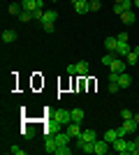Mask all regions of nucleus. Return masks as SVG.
Instances as JSON below:
<instances>
[{
    "instance_id": "6ab92c4d",
    "label": "nucleus",
    "mask_w": 139,
    "mask_h": 155,
    "mask_svg": "<svg viewBox=\"0 0 139 155\" xmlns=\"http://www.w3.org/2000/svg\"><path fill=\"white\" fill-rule=\"evenodd\" d=\"M72 111V123H81L84 120V109H70Z\"/></svg>"
},
{
    "instance_id": "7ed1b4c3",
    "label": "nucleus",
    "mask_w": 139,
    "mask_h": 155,
    "mask_svg": "<svg viewBox=\"0 0 139 155\" xmlns=\"http://www.w3.org/2000/svg\"><path fill=\"white\" fill-rule=\"evenodd\" d=\"M111 150H114V153H118V155H125L127 153V139H125V137H118V139L111 143Z\"/></svg>"
},
{
    "instance_id": "9d476101",
    "label": "nucleus",
    "mask_w": 139,
    "mask_h": 155,
    "mask_svg": "<svg viewBox=\"0 0 139 155\" xmlns=\"http://www.w3.org/2000/svg\"><path fill=\"white\" fill-rule=\"evenodd\" d=\"M56 148H58V141H56V137H53V134H49L44 139V150H46V153H56Z\"/></svg>"
},
{
    "instance_id": "423d86ee",
    "label": "nucleus",
    "mask_w": 139,
    "mask_h": 155,
    "mask_svg": "<svg viewBox=\"0 0 139 155\" xmlns=\"http://www.w3.org/2000/svg\"><path fill=\"white\" fill-rule=\"evenodd\" d=\"M125 67H127V63H125V60L114 58V63L109 65V72H114V74H123V72H125Z\"/></svg>"
},
{
    "instance_id": "2f4dec72",
    "label": "nucleus",
    "mask_w": 139,
    "mask_h": 155,
    "mask_svg": "<svg viewBox=\"0 0 139 155\" xmlns=\"http://www.w3.org/2000/svg\"><path fill=\"white\" fill-rule=\"evenodd\" d=\"M116 37H118V42H130V35H127V32H121Z\"/></svg>"
},
{
    "instance_id": "20e7f679",
    "label": "nucleus",
    "mask_w": 139,
    "mask_h": 155,
    "mask_svg": "<svg viewBox=\"0 0 139 155\" xmlns=\"http://www.w3.org/2000/svg\"><path fill=\"white\" fill-rule=\"evenodd\" d=\"M51 118H56L60 125H70L72 123V111H65V109H60V111H56Z\"/></svg>"
},
{
    "instance_id": "2eb2a0df",
    "label": "nucleus",
    "mask_w": 139,
    "mask_h": 155,
    "mask_svg": "<svg viewBox=\"0 0 139 155\" xmlns=\"http://www.w3.org/2000/svg\"><path fill=\"white\" fill-rule=\"evenodd\" d=\"M132 51L127 42H118V49H116V56H127V53Z\"/></svg>"
},
{
    "instance_id": "c85d7f7f",
    "label": "nucleus",
    "mask_w": 139,
    "mask_h": 155,
    "mask_svg": "<svg viewBox=\"0 0 139 155\" xmlns=\"http://www.w3.org/2000/svg\"><path fill=\"white\" fill-rule=\"evenodd\" d=\"M118 91H121L118 81H109V93H118Z\"/></svg>"
},
{
    "instance_id": "b1692460",
    "label": "nucleus",
    "mask_w": 139,
    "mask_h": 155,
    "mask_svg": "<svg viewBox=\"0 0 139 155\" xmlns=\"http://www.w3.org/2000/svg\"><path fill=\"white\" fill-rule=\"evenodd\" d=\"M70 153H72L70 143H65V146H58V148H56V155H70Z\"/></svg>"
},
{
    "instance_id": "7c9ffc66",
    "label": "nucleus",
    "mask_w": 139,
    "mask_h": 155,
    "mask_svg": "<svg viewBox=\"0 0 139 155\" xmlns=\"http://www.w3.org/2000/svg\"><path fill=\"white\" fill-rule=\"evenodd\" d=\"M121 116H123V120H125V118H134V114L130 109H123V111H121Z\"/></svg>"
},
{
    "instance_id": "9b49d317",
    "label": "nucleus",
    "mask_w": 139,
    "mask_h": 155,
    "mask_svg": "<svg viewBox=\"0 0 139 155\" xmlns=\"http://www.w3.org/2000/svg\"><path fill=\"white\" fill-rule=\"evenodd\" d=\"M104 49L111 51V53H116V49H118V37H107L104 39Z\"/></svg>"
},
{
    "instance_id": "5701e85b",
    "label": "nucleus",
    "mask_w": 139,
    "mask_h": 155,
    "mask_svg": "<svg viewBox=\"0 0 139 155\" xmlns=\"http://www.w3.org/2000/svg\"><path fill=\"white\" fill-rule=\"evenodd\" d=\"M114 58H116V53L107 51V56H102V65H104V67H109V65L114 63Z\"/></svg>"
},
{
    "instance_id": "f257e3e1",
    "label": "nucleus",
    "mask_w": 139,
    "mask_h": 155,
    "mask_svg": "<svg viewBox=\"0 0 139 155\" xmlns=\"http://www.w3.org/2000/svg\"><path fill=\"white\" fill-rule=\"evenodd\" d=\"M88 72H91V65L86 60H79V63L74 65H67V74H74V77H86Z\"/></svg>"
},
{
    "instance_id": "473e14b6",
    "label": "nucleus",
    "mask_w": 139,
    "mask_h": 155,
    "mask_svg": "<svg viewBox=\"0 0 139 155\" xmlns=\"http://www.w3.org/2000/svg\"><path fill=\"white\" fill-rule=\"evenodd\" d=\"M134 143H137V146H139V134H137V137H134Z\"/></svg>"
},
{
    "instance_id": "1a4fd4ad",
    "label": "nucleus",
    "mask_w": 139,
    "mask_h": 155,
    "mask_svg": "<svg viewBox=\"0 0 139 155\" xmlns=\"http://www.w3.org/2000/svg\"><path fill=\"white\" fill-rule=\"evenodd\" d=\"M56 19H58V12H56V9H44L40 23H56Z\"/></svg>"
},
{
    "instance_id": "f3484780",
    "label": "nucleus",
    "mask_w": 139,
    "mask_h": 155,
    "mask_svg": "<svg viewBox=\"0 0 139 155\" xmlns=\"http://www.w3.org/2000/svg\"><path fill=\"white\" fill-rule=\"evenodd\" d=\"M14 39H16V32L14 30H2V42L5 44H12Z\"/></svg>"
},
{
    "instance_id": "c9c22d12",
    "label": "nucleus",
    "mask_w": 139,
    "mask_h": 155,
    "mask_svg": "<svg viewBox=\"0 0 139 155\" xmlns=\"http://www.w3.org/2000/svg\"><path fill=\"white\" fill-rule=\"evenodd\" d=\"M49 2H58V0H49Z\"/></svg>"
},
{
    "instance_id": "bb28decb",
    "label": "nucleus",
    "mask_w": 139,
    "mask_h": 155,
    "mask_svg": "<svg viewBox=\"0 0 139 155\" xmlns=\"http://www.w3.org/2000/svg\"><path fill=\"white\" fill-rule=\"evenodd\" d=\"M123 12H125V7L121 5V2H114V14H116V16H121Z\"/></svg>"
},
{
    "instance_id": "393cba45",
    "label": "nucleus",
    "mask_w": 139,
    "mask_h": 155,
    "mask_svg": "<svg viewBox=\"0 0 139 155\" xmlns=\"http://www.w3.org/2000/svg\"><path fill=\"white\" fill-rule=\"evenodd\" d=\"M127 153L130 155H139V146L134 141H127Z\"/></svg>"
},
{
    "instance_id": "39448f33",
    "label": "nucleus",
    "mask_w": 139,
    "mask_h": 155,
    "mask_svg": "<svg viewBox=\"0 0 139 155\" xmlns=\"http://www.w3.org/2000/svg\"><path fill=\"white\" fill-rule=\"evenodd\" d=\"M109 150H111V143L107 141L104 137L95 141V153H98V155H104V153H109Z\"/></svg>"
},
{
    "instance_id": "c756f323",
    "label": "nucleus",
    "mask_w": 139,
    "mask_h": 155,
    "mask_svg": "<svg viewBox=\"0 0 139 155\" xmlns=\"http://www.w3.org/2000/svg\"><path fill=\"white\" fill-rule=\"evenodd\" d=\"M42 30H44V32H53L56 26H53V23H42Z\"/></svg>"
},
{
    "instance_id": "ddd939ff",
    "label": "nucleus",
    "mask_w": 139,
    "mask_h": 155,
    "mask_svg": "<svg viewBox=\"0 0 139 155\" xmlns=\"http://www.w3.org/2000/svg\"><path fill=\"white\" fill-rule=\"evenodd\" d=\"M130 84H132V77H130V74H125V72L118 74V86L121 88H130Z\"/></svg>"
},
{
    "instance_id": "4be33fe9",
    "label": "nucleus",
    "mask_w": 139,
    "mask_h": 155,
    "mask_svg": "<svg viewBox=\"0 0 139 155\" xmlns=\"http://www.w3.org/2000/svg\"><path fill=\"white\" fill-rule=\"evenodd\" d=\"M137 60H139V53H137V51L132 49V51H130V53L125 56V63H127V65H134Z\"/></svg>"
},
{
    "instance_id": "4468645a",
    "label": "nucleus",
    "mask_w": 139,
    "mask_h": 155,
    "mask_svg": "<svg viewBox=\"0 0 139 155\" xmlns=\"http://www.w3.org/2000/svg\"><path fill=\"white\" fill-rule=\"evenodd\" d=\"M121 21H123V23H127V26H132V23H134V12H132V9L123 12V14H121Z\"/></svg>"
},
{
    "instance_id": "cd10ccee",
    "label": "nucleus",
    "mask_w": 139,
    "mask_h": 155,
    "mask_svg": "<svg viewBox=\"0 0 139 155\" xmlns=\"http://www.w3.org/2000/svg\"><path fill=\"white\" fill-rule=\"evenodd\" d=\"M9 153H12V155H23L26 150L21 148V146H9Z\"/></svg>"
},
{
    "instance_id": "f8f14e48",
    "label": "nucleus",
    "mask_w": 139,
    "mask_h": 155,
    "mask_svg": "<svg viewBox=\"0 0 139 155\" xmlns=\"http://www.w3.org/2000/svg\"><path fill=\"white\" fill-rule=\"evenodd\" d=\"M81 139H84V141H91V143H95V141H98V132H95V130H84Z\"/></svg>"
},
{
    "instance_id": "72a5a7b5",
    "label": "nucleus",
    "mask_w": 139,
    "mask_h": 155,
    "mask_svg": "<svg viewBox=\"0 0 139 155\" xmlns=\"http://www.w3.org/2000/svg\"><path fill=\"white\" fill-rule=\"evenodd\" d=\"M132 2H134V7H139V0H132Z\"/></svg>"
},
{
    "instance_id": "a211bd4d",
    "label": "nucleus",
    "mask_w": 139,
    "mask_h": 155,
    "mask_svg": "<svg viewBox=\"0 0 139 155\" xmlns=\"http://www.w3.org/2000/svg\"><path fill=\"white\" fill-rule=\"evenodd\" d=\"M21 7H23L26 12H35V9H37V0H23Z\"/></svg>"
},
{
    "instance_id": "f704fd0d",
    "label": "nucleus",
    "mask_w": 139,
    "mask_h": 155,
    "mask_svg": "<svg viewBox=\"0 0 139 155\" xmlns=\"http://www.w3.org/2000/svg\"><path fill=\"white\" fill-rule=\"evenodd\" d=\"M134 120H137V123H139V114H134Z\"/></svg>"
},
{
    "instance_id": "f03ea898",
    "label": "nucleus",
    "mask_w": 139,
    "mask_h": 155,
    "mask_svg": "<svg viewBox=\"0 0 139 155\" xmlns=\"http://www.w3.org/2000/svg\"><path fill=\"white\" fill-rule=\"evenodd\" d=\"M137 127H139V123L134 120V118H125V120H123V125L118 127V132H121V137H127V134H134V132H137Z\"/></svg>"
},
{
    "instance_id": "6e6552de",
    "label": "nucleus",
    "mask_w": 139,
    "mask_h": 155,
    "mask_svg": "<svg viewBox=\"0 0 139 155\" xmlns=\"http://www.w3.org/2000/svg\"><path fill=\"white\" fill-rule=\"evenodd\" d=\"M65 130L70 132V137H72V139H79V137L84 134V130H81V123H70Z\"/></svg>"
},
{
    "instance_id": "0eeeda50",
    "label": "nucleus",
    "mask_w": 139,
    "mask_h": 155,
    "mask_svg": "<svg viewBox=\"0 0 139 155\" xmlns=\"http://www.w3.org/2000/svg\"><path fill=\"white\" fill-rule=\"evenodd\" d=\"M72 7L77 14H86L91 12V7H88V0H72Z\"/></svg>"
},
{
    "instance_id": "a878e982",
    "label": "nucleus",
    "mask_w": 139,
    "mask_h": 155,
    "mask_svg": "<svg viewBox=\"0 0 139 155\" xmlns=\"http://www.w3.org/2000/svg\"><path fill=\"white\" fill-rule=\"evenodd\" d=\"M88 7H91V12H98V9H102V2L100 0H88Z\"/></svg>"
},
{
    "instance_id": "aec40b11",
    "label": "nucleus",
    "mask_w": 139,
    "mask_h": 155,
    "mask_svg": "<svg viewBox=\"0 0 139 155\" xmlns=\"http://www.w3.org/2000/svg\"><path fill=\"white\" fill-rule=\"evenodd\" d=\"M7 12L12 14V16H19V14L23 12V7H21V5H16V2H12V5L7 7Z\"/></svg>"
},
{
    "instance_id": "412c9836",
    "label": "nucleus",
    "mask_w": 139,
    "mask_h": 155,
    "mask_svg": "<svg viewBox=\"0 0 139 155\" xmlns=\"http://www.w3.org/2000/svg\"><path fill=\"white\" fill-rule=\"evenodd\" d=\"M16 19H19L21 23H28V21H33L35 16H33V12H26V9H23V12H21L19 16H16Z\"/></svg>"
},
{
    "instance_id": "dca6fc26",
    "label": "nucleus",
    "mask_w": 139,
    "mask_h": 155,
    "mask_svg": "<svg viewBox=\"0 0 139 155\" xmlns=\"http://www.w3.org/2000/svg\"><path fill=\"white\" fill-rule=\"evenodd\" d=\"M118 137H121V132H118V130H107V132H104V139H107L109 143H114L116 139H118Z\"/></svg>"
}]
</instances>
